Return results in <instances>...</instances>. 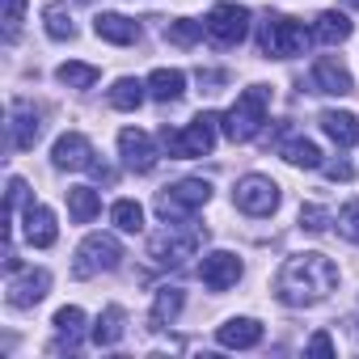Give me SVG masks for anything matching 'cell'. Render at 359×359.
Segmentation results:
<instances>
[{"mask_svg":"<svg viewBox=\"0 0 359 359\" xmlns=\"http://www.w3.org/2000/svg\"><path fill=\"white\" fill-rule=\"evenodd\" d=\"M338 287V266L325 254H292L275 275V296L292 309L321 304Z\"/></svg>","mask_w":359,"mask_h":359,"instance_id":"cell-1","label":"cell"},{"mask_svg":"<svg viewBox=\"0 0 359 359\" xmlns=\"http://www.w3.org/2000/svg\"><path fill=\"white\" fill-rule=\"evenodd\" d=\"M266 110H271V89H266V85H250V89H241L237 102L224 110L220 127H224V135H229L233 144H250V140L262 131Z\"/></svg>","mask_w":359,"mask_h":359,"instance_id":"cell-2","label":"cell"},{"mask_svg":"<svg viewBox=\"0 0 359 359\" xmlns=\"http://www.w3.org/2000/svg\"><path fill=\"white\" fill-rule=\"evenodd\" d=\"M208 241V229L191 224V220H173L165 224L152 241H148V258L156 266H182L187 258H195V250Z\"/></svg>","mask_w":359,"mask_h":359,"instance_id":"cell-3","label":"cell"},{"mask_svg":"<svg viewBox=\"0 0 359 359\" xmlns=\"http://www.w3.org/2000/svg\"><path fill=\"white\" fill-rule=\"evenodd\" d=\"M216 131H220V118L216 114H199L191 118L182 131H169L161 127V148L177 161H191V156H208L216 148Z\"/></svg>","mask_w":359,"mask_h":359,"instance_id":"cell-4","label":"cell"},{"mask_svg":"<svg viewBox=\"0 0 359 359\" xmlns=\"http://www.w3.org/2000/svg\"><path fill=\"white\" fill-rule=\"evenodd\" d=\"M208 199H212V182H203V177H182V182H173L156 195V216L165 224L195 220V212L208 208Z\"/></svg>","mask_w":359,"mask_h":359,"instance_id":"cell-5","label":"cell"},{"mask_svg":"<svg viewBox=\"0 0 359 359\" xmlns=\"http://www.w3.org/2000/svg\"><path fill=\"white\" fill-rule=\"evenodd\" d=\"M309 39H313V30H304L300 22H292L283 13L266 18L262 30H258V43H262V55L266 60H296V55H304Z\"/></svg>","mask_w":359,"mask_h":359,"instance_id":"cell-6","label":"cell"},{"mask_svg":"<svg viewBox=\"0 0 359 359\" xmlns=\"http://www.w3.org/2000/svg\"><path fill=\"white\" fill-rule=\"evenodd\" d=\"M123 266V245L110 237V233H89L76 250V262H72V275L76 279H93L102 271H118Z\"/></svg>","mask_w":359,"mask_h":359,"instance_id":"cell-7","label":"cell"},{"mask_svg":"<svg viewBox=\"0 0 359 359\" xmlns=\"http://www.w3.org/2000/svg\"><path fill=\"white\" fill-rule=\"evenodd\" d=\"M233 203H237V212H245V216H275V208H279V187L271 182L266 173H245L241 182H237V191H233Z\"/></svg>","mask_w":359,"mask_h":359,"instance_id":"cell-8","label":"cell"},{"mask_svg":"<svg viewBox=\"0 0 359 359\" xmlns=\"http://www.w3.org/2000/svg\"><path fill=\"white\" fill-rule=\"evenodd\" d=\"M203 26H208V39H212V43L237 47V43L250 34V9H241V5H216Z\"/></svg>","mask_w":359,"mask_h":359,"instance_id":"cell-9","label":"cell"},{"mask_svg":"<svg viewBox=\"0 0 359 359\" xmlns=\"http://www.w3.org/2000/svg\"><path fill=\"white\" fill-rule=\"evenodd\" d=\"M118 152H123V165L135 169V173H152L156 169V144L140 127H123L118 131Z\"/></svg>","mask_w":359,"mask_h":359,"instance_id":"cell-10","label":"cell"},{"mask_svg":"<svg viewBox=\"0 0 359 359\" xmlns=\"http://www.w3.org/2000/svg\"><path fill=\"white\" fill-rule=\"evenodd\" d=\"M241 275H245V266H241V258L229 254V250L208 254L203 266H199V279H203V287H212V292H229V287H237Z\"/></svg>","mask_w":359,"mask_h":359,"instance_id":"cell-11","label":"cell"},{"mask_svg":"<svg viewBox=\"0 0 359 359\" xmlns=\"http://www.w3.org/2000/svg\"><path fill=\"white\" fill-rule=\"evenodd\" d=\"M93 156H97L93 144H89L81 131H64V135L51 144V165H55V169H93V165H97Z\"/></svg>","mask_w":359,"mask_h":359,"instance_id":"cell-12","label":"cell"},{"mask_svg":"<svg viewBox=\"0 0 359 359\" xmlns=\"http://www.w3.org/2000/svg\"><path fill=\"white\" fill-rule=\"evenodd\" d=\"M47 287H51V275H47L43 266H30V271L13 275L5 292H9V304H13V309H34V304L47 296Z\"/></svg>","mask_w":359,"mask_h":359,"instance_id":"cell-13","label":"cell"},{"mask_svg":"<svg viewBox=\"0 0 359 359\" xmlns=\"http://www.w3.org/2000/svg\"><path fill=\"white\" fill-rule=\"evenodd\" d=\"M39 135H43V114H39L30 102H18V106H13V123H9V144H13L18 152H26V148L39 144Z\"/></svg>","mask_w":359,"mask_h":359,"instance_id":"cell-14","label":"cell"},{"mask_svg":"<svg viewBox=\"0 0 359 359\" xmlns=\"http://www.w3.org/2000/svg\"><path fill=\"white\" fill-rule=\"evenodd\" d=\"M313 89H317V93H334V97H342V93H351L355 85H351V72H346L342 60L321 55V60L313 64Z\"/></svg>","mask_w":359,"mask_h":359,"instance_id":"cell-15","label":"cell"},{"mask_svg":"<svg viewBox=\"0 0 359 359\" xmlns=\"http://www.w3.org/2000/svg\"><path fill=\"white\" fill-rule=\"evenodd\" d=\"M216 342L229 346V351H250V346L262 342V321H254V317H229L216 330Z\"/></svg>","mask_w":359,"mask_h":359,"instance_id":"cell-16","label":"cell"},{"mask_svg":"<svg viewBox=\"0 0 359 359\" xmlns=\"http://www.w3.org/2000/svg\"><path fill=\"white\" fill-rule=\"evenodd\" d=\"M55 237H60V229H55V212L43 208V203H30V208H26V241H30L34 250H51Z\"/></svg>","mask_w":359,"mask_h":359,"instance_id":"cell-17","label":"cell"},{"mask_svg":"<svg viewBox=\"0 0 359 359\" xmlns=\"http://www.w3.org/2000/svg\"><path fill=\"white\" fill-rule=\"evenodd\" d=\"M93 34H97L102 43L131 47V43L140 39V26H135L131 18H123V13H97V18H93Z\"/></svg>","mask_w":359,"mask_h":359,"instance_id":"cell-18","label":"cell"},{"mask_svg":"<svg viewBox=\"0 0 359 359\" xmlns=\"http://www.w3.org/2000/svg\"><path fill=\"white\" fill-rule=\"evenodd\" d=\"M351 18L346 13H338V9H325V13H317V22H313V39L317 43H325V47H338V43H346L351 39Z\"/></svg>","mask_w":359,"mask_h":359,"instance_id":"cell-19","label":"cell"},{"mask_svg":"<svg viewBox=\"0 0 359 359\" xmlns=\"http://www.w3.org/2000/svg\"><path fill=\"white\" fill-rule=\"evenodd\" d=\"M321 131L338 144V148H351L355 140H359V123H355V114H346V110H321Z\"/></svg>","mask_w":359,"mask_h":359,"instance_id":"cell-20","label":"cell"},{"mask_svg":"<svg viewBox=\"0 0 359 359\" xmlns=\"http://www.w3.org/2000/svg\"><path fill=\"white\" fill-rule=\"evenodd\" d=\"M187 93V72H177V68H156L148 76V97L156 102H177Z\"/></svg>","mask_w":359,"mask_h":359,"instance_id":"cell-21","label":"cell"},{"mask_svg":"<svg viewBox=\"0 0 359 359\" xmlns=\"http://www.w3.org/2000/svg\"><path fill=\"white\" fill-rule=\"evenodd\" d=\"M279 156L287 165H300V169H321V148L313 140H304V135H287L279 144Z\"/></svg>","mask_w":359,"mask_h":359,"instance_id":"cell-22","label":"cell"},{"mask_svg":"<svg viewBox=\"0 0 359 359\" xmlns=\"http://www.w3.org/2000/svg\"><path fill=\"white\" fill-rule=\"evenodd\" d=\"M55 334H60V342H55V351H76V342H81V330H85V313L76 309V304H64L60 313H55Z\"/></svg>","mask_w":359,"mask_h":359,"instance_id":"cell-23","label":"cell"},{"mask_svg":"<svg viewBox=\"0 0 359 359\" xmlns=\"http://www.w3.org/2000/svg\"><path fill=\"white\" fill-rule=\"evenodd\" d=\"M97 212H102V195H97L93 187H72V191H68V216H72L76 224L97 220Z\"/></svg>","mask_w":359,"mask_h":359,"instance_id":"cell-24","label":"cell"},{"mask_svg":"<svg viewBox=\"0 0 359 359\" xmlns=\"http://www.w3.org/2000/svg\"><path fill=\"white\" fill-rule=\"evenodd\" d=\"M123 330H127V313L118 304H106L102 317H97V325H93V342L97 346H114L123 338Z\"/></svg>","mask_w":359,"mask_h":359,"instance_id":"cell-25","label":"cell"},{"mask_svg":"<svg viewBox=\"0 0 359 359\" xmlns=\"http://www.w3.org/2000/svg\"><path fill=\"white\" fill-rule=\"evenodd\" d=\"M144 93H148V81H135V76H118V81L110 85V106H114V110H140Z\"/></svg>","mask_w":359,"mask_h":359,"instance_id":"cell-26","label":"cell"},{"mask_svg":"<svg viewBox=\"0 0 359 359\" xmlns=\"http://www.w3.org/2000/svg\"><path fill=\"white\" fill-rule=\"evenodd\" d=\"M182 287H161L156 292V300H152V313H148V321H152V330H161L165 321H173L177 313H182Z\"/></svg>","mask_w":359,"mask_h":359,"instance_id":"cell-27","label":"cell"},{"mask_svg":"<svg viewBox=\"0 0 359 359\" xmlns=\"http://www.w3.org/2000/svg\"><path fill=\"white\" fill-rule=\"evenodd\" d=\"M203 34H208V26L195 22V18H177V22L165 26V43H173V47H195Z\"/></svg>","mask_w":359,"mask_h":359,"instance_id":"cell-28","label":"cell"},{"mask_svg":"<svg viewBox=\"0 0 359 359\" xmlns=\"http://www.w3.org/2000/svg\"><path fill=\"white\" fill-rule=\"evenodd\" d=\"M55 76H60V85H68V89H93L102 72H97L93 64H76V60H68V64L55 68Z\"/></svg>","mask_w":359,"mask_h":359,"instance_id":"cell-29","label":"cell"},{"mask_svg":"<svg viewBox=\"0 0 359 359\" xmlns=\"http://www.w3.org/2000/svg\"><path fill=\"white\" fill-rule=\"evenodd\" d=\"M43 26H47V34H51L55 43H72V39H76V26H72V18H68L64 5H47V9H43Z\"/></svg>","mask_w":359,"mask_h":359,"instance_id":"cell-30","label":"cell"},{"mask_svg":"<svg viewBox=\"0 0 359 359\" xmlns=\"http://www.w3.org/2000/svg\"><path fill=\"white\" fill-rule=\"evenodd\" d=\"M110 220H114L118 233H140V229H144V208H140L135 199H118V203L110 208Z\"/></svg>","mask_w":359,"mask_h":359,"instance_id":"cell-31","label":"cell"},{"mask_svg":"<svg viewBox=\"0 0 359 359\" xmlns=\"http://www.w3.org/2000/svg\"><path fill=\"white\" fill-rule=\"evenodd\" d=\"M334 224H338V233H342L351 245H359V199L342 203V208H338V216H334Z\"/></svg>","mask_w":359,"mask_h":359,"instance_id":"cell-32","label":"cell"},{"mask_svg":"<svg viewBox=\"0 0 359 359\" xmlns=\"http://www.w3.org/2000/svg\"><path fill=\"white\" fill-rule=\"evenodd\" d=\"M330 224H334V216H330L325 208H317V203H304V208H300V229H304V233H325Z\"/></svg>","mask_w":359,"mask_h":359,"instance_id":"cell-33","label":"cell"},{"mask_svg":"<svg viewBox=\"0 0 359 359\" xmlns=\"http://www.w3.org/2000/svg\"><path fill=\"white\" fill-rule=\"evenodd\" d=\"M22 18H26V0H5V13H0V22H5V39H9V43L22 34Z\"/></svg>","mask_w":359,"mask_h":359,"instance_id":"cell-34","label":"cell"},{"mask_svg":"<svg viewBox=\"0 0 359 359\" xmlns=\"http://www.w3.org/2000/svg\"><path fill=\"white\" fill-rule=\"evenodd\" d=\"M304 355H317V359H330V355H334V338H330L325 330H317V334L309 338V346H304Z\"/></svg>","mask_w":359,"mask_h":359,"instance_id":"cell-35","label":"cell"},{"mask_svg":"<svg viewBox=\"0 0 359 359\" xmlns=\"http://www.w3.org/2000/svg\"><path fill=\"white\" fill-rule=\"evenodd\" d=\"M325 177H334V182H351V165L334 161V165H325Z\"/></svg>","mask_w":359,"mask_h":359,"instance_id":"cell-36","label":"cell"},{"mask_svg":"<svg viewBox=\"0 0 359 359\" xmlns=\"http://www.w3.org/2000/svg\"><path fill=\"white\" fill-rule=\"evenodd\" d=\"M346 5H359V0H346Z\"/></svg>","mask_w":359,"mask_h":359,"instance_id":"cell-37","label":"cell"}]
</instances>
